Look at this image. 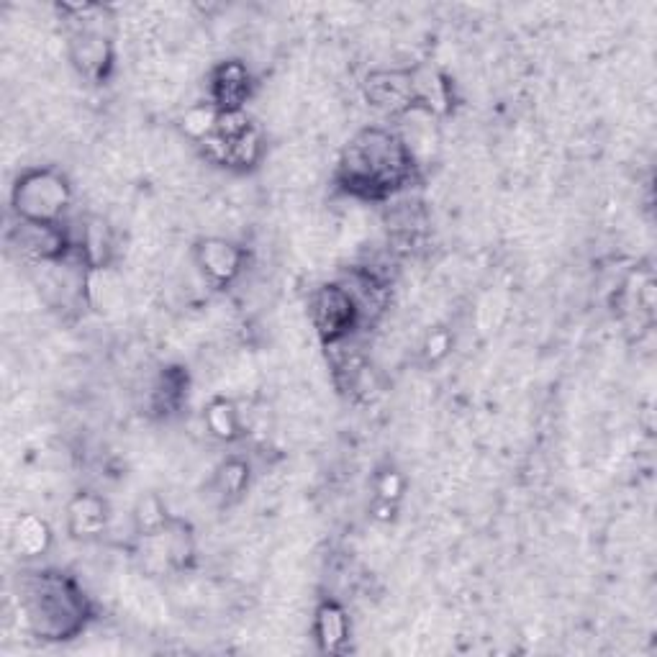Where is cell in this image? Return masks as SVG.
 I'll use <instances>...</instances> for the list:
<instances>
[{
  "label": "cell",
  "instance_id": "6da1fadb",
  "mask_svg": "<svg viewBox=\"0 0 657 657\" xmlns=\"http://www.w3.org/2000/svg\"><path fill=\"white\" fill-rule=\"evenodd\" d=\"M414 160L398 134L367 129L352 139L342 157V180L360 196H385L401 188L411 175Z\"/></svg>",
  "mask_w": 657,
  "mask_h": 657
},
{
  "label": "cell",
  "instance_id": "7a4b0ae2",
  "mask_svg": "<svg viewBox=\"0 0 657 657\" xmlns=\"http://www.w3.org/2000/svg\"><path fill=\"white\" fill-rule=\"evenodd\" d=\"M21 611L34 634L65 640L83 629L88 604L75 583L60 573H34L21 581Z\"/></svg>",
  "mask_w": 657,
  "mask_h": 657
},
{
  "label": "cell",
  "instance_id": "3957f363",
  "mask_svg": "<svg viewBox=\"0 0 657 657\" xmlns=\"http://www.w3.org/2000/svg\"><path fill=\"white\" fill-rule=\"evenodd\" d=\"M70 203V185L54 170L26 172L13 190V208L18 219L57 224Z\"/></svg>",
  "mask_w": 657,
  "mask_h": 657
},
{
  "label": "cell",
  "instance_id": "277c9868",
  "mask_svg": "<svg viewBox=\"0 0 657 657\" xmlns=\"http://www.w3.org/2000/svg\"><path fill=\"white\" fill-rule=\"evenodd\" d=\"M311 314H314V324L321 337L329 342H339L347 337L350 326L355 324L357 308L342 285H329L314 296Z\"/></svg>",
  "mask_w": 657,
  "mask_h": 657
},
{
  "label": "cell",
  "instance_id": "5b68a950",
  "mask_svg": "<svg viewBox=\"0 0 657 657\" xmlns=\"http://www.w3.org/2000/svg\"><path fill=\"white\" fill-rule=\"evenodd\" d=\"M367 101L391 113L409 111L416 106L411 72H375L367 77Z\"/></svg>",
  "mask_w": 657,
  "mask_h": 657
},
{
  "label": "cell",
  "instance_id": "8992f818",
  "mask_svg": "<svg viewBox=\"0 0 657 657\" xmlns=\"http://www.w3.org/2000/svg\"><path fill=\"white\" fill-rule=\"evenodd\" d=\"M196 262L208 280L231 283L242 270V252L226 239H203L196 249Z\"/></svg>",
  "mask_w": 657,
  "mask_h": 657
},
{
  "label": "cell",
  "instance_id": "52a82bcc",
  "mask_svg": "<svg viewBox=\"0 0 657 657\" xmlns=\"http://www.w3.org/2000/svg\"><path fill=\"white\" fill-rule=\"evenodd\" d=\"M18 247L34 260H57L65 252V234L57 224H39V221H18L16 229Z\"/></svg>",
  "mask_w": 657,
  "mask_h": 657
},
{
  "label": "cell",
  "instance_id": "ba28073f",
  "mask_svg": "<svg viewBox=\"0 0 657 657\" xmlns=\"http://www.w3.org/2000/svg\"><path fill=\"white\" fill-rule=\"evenodd\" d=\"M67 516H70V532L80 539L98 537L108 527L106 504L95 496H77Z\"/></svg>",
  "mask_w": 657,
  "mask_h": 657
},
{
  "label": "cell",
  "instance_id": "9c48e42d",
  "mask_svg": "<svg viewBox=\"0 0 657 657\" xmlns=\"http://www.w3.org/2000/svg\"><path fill=\"white\" fill-rule=\"evenodd\" d=\"M72 60L85 75H98L108 62V44L101 34L83 31L72 39Z\"/></svg>",
  "mask_w": 657,
  "mask_h": 657
},
{
  "label": "cell",
  "instance_id": "30bf717a",
  "mask_svg": "<svg viewBox=\"0 0 657 657\" xmlns=\"http://www.w3.org/2000/svg\"><path fill=\"white\" fill-rule=\"evenodd\" d=\"M49 539H52V534H49L47 521H42L39 516L26 514L16 521V529H13V545H16V550L21 552V555L26 557L44 555L49 547Z\"/></svg>",
  "mask_w": 657,
  "mask_h": 657
},
{
  "label": "cell",
  "instance_id": "8fae6325",
  "mask_svg": "<svg viewBox=\"0 0 657 657\" xmlns=\"http://www.w3.org/2000/svg\"><path fill=\"white\" fill-rule=\"evenodd\" d=\"M216 101H219V111H229V108H239L247 95V72L239 65H226L216 75L214 83Z\"/></svg>",
  "mask_w": 657,
  "mask_h": 657
},
{
  "label": "cell",
  "instance_id": "7c38bea8",
  "mask_svg": "<svg viewBox=\"0 0 657 657\" xmlns=\"http://www.w3.org/2000/svg\"><path fill=\"white\" fill-rule=\"evenodd\" d=\"M316 637H319L324 650H339L347 640V616L339 606L324 604L316 614Z\"/></svg>",
  "mask_w": 657,
  "mask_h": 657
},
{
  "label": "cell",
  "instance_id": "4fadbf2b",
  "mask_svg": "<svg viewBox=\"0 0 657 657\" xmlns=\"http://www.w3.org/2000/svg\"><path fill=\"white\" fill-rule=\"evenodd\" d=\"M85 293L98 311H108L121 298V285L106 267H93L85 278Z\"/></svg>",
  "mask_w": 657,
  "mask_h": 657
},
{
  "label": "cell",
  "instance_id": "5bb4252c",
  "mask_svg": "<svg viewBox=\"0 0 657 657\" xmlns=\"http://www.w3.org/2000/svg\"><path fill=\"white\" fill-rule=\"evenodd\" d=\"M216 124H219V108L214 103H198V106L188 108L183 116V131L196 142L211 137L216 131Z\"/></svg>",
  "mask_w": 657,
  "mask_h": 657
},
{
  "label": "cell",
  "instance_id": "9a60e30c",
  "mask_svg": "<svg viewBox=\"0 0 657 657\" xmlns=\"http://www.w3.org/2000/svg\"><path fill=\"white\" fill-rule=\"evenodd\" d=\"M206 421H208V429H211L219 439H226V442L237 439L239 429H242V424H239V411L234 409V403L229 401L211 403L206 411Z\"/></svg>",
  "mask_w": 657,
  "mask_h": 657
},
{
  "label": "cell",
  "instance_id": "2e32d148",
  "mask_svg": "<svg viewBox=\"0 0 657 657\" xmlns=\"http://www.w3.org/2000/svg\"><path fill=\"white\" fill-rule=\"evenodd\" d=\"M167 524H170V521H167L165 509H162V504L154 496L142 498L137 509H134V527H137V532L142 534V537L160 534Z\"/></svg>",
  "mask_w": 657,
  "mask_h": 657
},
{
  "label": "cell",
  "instance_id": "e0dca14e",
  "mask_svg": "<svg viewBox=\"0 0 657 657\" xmlns=\"http://www.w3.org/2000/svg\"><path fill=\"white\" fill-rule=\"evenodd\" d=\"M247 486V465L242 462H226L224 468L216 473V488H219L221 496H239Z\"/></svg>",
  "mask_w": 657,
  "mask_h": 657
},
{
  "label": "cell",
  "instance_id": "ac0fdd59",
  "mask_svg": "<svg viewBox=\"0 0 657 657\" xmlns=\"http://www.w3.org/2000/svg\"><path fill=\"white\" fill-rule=\"evenodd\" d=\"M403 493V478L398 473H393V470H388V473H383L378 478V496L383 504H396L398 498H401Z\"/></svg>",
  "mask_w": 657,
  "mask_h": 657
},
{
  "label": "cell",
  "instance_id": "d6986e66",
  "mask_svg": "<svg viewBox=\"0 0 657 657\" xmlns=\"http://www.w3.org/2000/svg\"><path fill=\"white\" fill-rule=\"evenodd\" d=\"M447 350H450V337H447V332H432V337L427 339L429 360H439V357L447 355Z\"/></svg>",
  "mask_w": 657,
  "mask_h": 657
}]
</instances>
